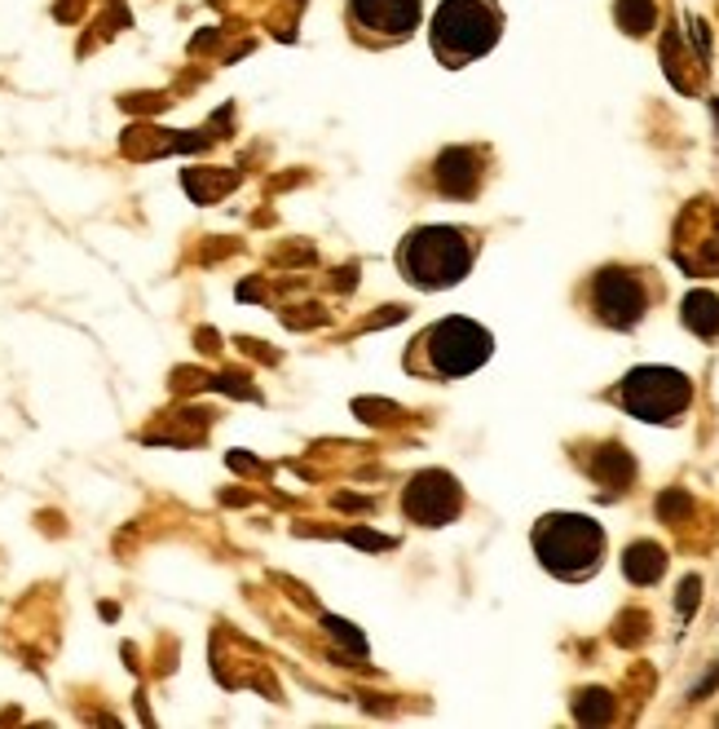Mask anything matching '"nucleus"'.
Listing matches in <instances>:
<instances>
[{"instance_id":"nucleus-9","label":"nucleus","mask_w":719,"mask_h":729,"mask_svg":"<svg viewBox=\"0 0 719 729\" xmlns=\"http://www.w3.org/2000/svg\"><path fill=\"white\" fill-rule=\"evenodd\" d=\"M482 177H486L482 151H472V146H450V151H441L437 164H433V181H437V190L450 195V199H472L476 190H482Z\"/></svg>"},{"instance_id":"nucleus-3","label":"nucleus","mask_w":719,"mask_h":729,"mask_svg":"<svg viewBox=\"0 0 719 729\" xmlns=\"http://www.w3.org/2000/svg\"><path fill=\"white\" fill-rule=\"evenodd\" d=\"M534 553L543 562V571H552L556 579H591L596 571L605 566V531L601 522H591V517L582 513H547L539 517V527H534Z\"/></svg>"},{"instance_id":"nucleus-13","label":"nucleus","mask_w":719,"mask_h":729,"mask_svg":"<svg viewBox=\"0 0 719 729\" xmlns=\"http://www.w3.org/2000/svg\"><path fill=\"white\" fill-rule=\"evenodd\" d=\"M614 19H618V27H623L627 36H645V32L658 23V5H653V0H618Z\"/></svg>"},{"instance_id":"nucleus-7","label":"nucleus","mask_w":719,"mask_h":729,"mask_svg":"<svg viewBox=\"0 0 719 729\" xmlns=\"http://www.w3.org/2000/svg\"><path fill=\"white\" fill-rule=\"evenodd\" d=\"M402 513L415 527H446L463 513V486L446 473V469H424L406 482L402 495Z\"/></svg>"},{"instance_id":"nucleus-15","label":"nucleus","mask_w":719,"mask_h":729,"mask_svg":"<svg viewBox=\"0 0 719 729\" xmlns=\"http://www.w3.org/2000/svg\"><path fill=\"white\" fill-rule=\"evenodd\" d=\"M697 588H702L697 579H684V584H680V610H684V614L697 605Z\"/></svg>"},{"instance_id":"nucleus-8","label":"nucleus","mask_w":719,"mask_h":729,"mask_svg":"<svg viewBox=\"0 0 719 729\" xmlns=\"http://www.w3.org/2000/svg\"><path fill=\"white\" fill-rule=\"evenodd\" d=\"M349 23L363 45H398L420 27V0H349Z\"/></svg>"},{"instance_id":"nucleus-12","label":"nucleus","mask_w":719,"mask_h":729,"mask_svg":"<svg viewBox=\"0 0 719 729\" xmlns=\"http://www.w3.org/2000/svg\"><path fill=\"white\" fill-rule=\"evenodd\" d=\"M591 473H596V478H601V482H605L610 491H627V482H632L636 465H632V456H627L623 447H605L601 456H596Z\"/></svg>"},{"instance_id":"nucleus-10","label":"nucleus","mask_w":719,"mask_h":729,"mask_svg":"<svg viewBox=\"0 0 719 729\" xmlns=\"http://www.w3.org/2000/svg\"><path fill=\"white\" fill-rule=\"evenodd\" d=\"M684 328L702 341H715L719 337V296L715 292H688L684 296Z\"/></svg>"},{"instance_id":"nucleus-14","label":"nucleus","mask_w":719,"mask_h":729,"mask_svg":"<svg viewBox=\"0 0 719 729\" xmlns=\"http://www.w3.org/2000/svg\"><path fill=\"white\" fill-rule=\"evenodd\" d=\"M574 712H578V720H610V716H614V703H610L605 690H587V694H578Z\"/></svg>"},{"instance_id":"nucleus-4","label":"nucleus","mask_w":719,"mask_h":729,"mask_svg":"<svg viewBox=\"0 0 719 729\" xmlns=\"http://www.w3.org/2000/svg\"><path fill=\"white\" fill-rule=\"evenodd\" d=\"M504 32V14L495 0H446L433 14V54L446 67H468L472 58H482L495 49Z\"/></svg>"},{"instance_id":"nucleus-6","label":"nucleus","mask_w":719,"mask_h":729,"mask_svg":"<svg viewBox=\"0 0 719 729\" xmlns=\"http://www.w3.org/2000/svg\"><path fill=\"white\" fill-rule=\"evenodd\" d=\"M627 415L649 425H675L693 402V380L675 367H636L623 376V385L610 393Z\"/></svg>"},{"instance_id":"nucleus-11","label":"nucleus","mask_w":719,"mask_h":729,"mask_svg":"<svg viewBox=\"0 0 719 729\" xmlns=\"http://www.w3.org/2000/svg\"><path fill=\"white\" fill-rule=\"evenodd\" d=\"M623 571L632 584H658L662 571H667V553L653 544V540H636L627 553H623Z\"/></svg>"},{"instance_id":"nucleus-2","label":"nucleus","mask_w":719,"mask_h":729,"mask_svg":"<svg viewBox=\"0 0 719 729\" xmlns=\"http://www.w3.org/2000/svg\"><path fill=\"white\" fill-rule=\"evenodd\" d=\"M495 354V337L472 319H441L424 328L406 350V372L428 380H459L472 376Z\"/></svg>"},{"instance_id":"nucleus-5","label":"nucleus","mask_w":719,"mask_h":729,"mask_svg":"<svg viewBox=\"0 0 719 729\" xmlns=\"http://www.w3.org/2000/svg\"><path fill=\"white\" fill-rule=\"evenodd\" d=\"M658 301V283L649 270H632V266H605L596 270L587 283V305L591 315L605 328L632 332L636 324H645L649 305Z\"/></svg>"},{"instance_id":"nucleus-1","label":"nucleus","mask_w":719,"mask_h":729,"mask_svg":"<svg viewBox=\"0 0 719 729\" xmlns=\"http://www.w3.org/2000/svg\"><path fill=\"white\" fill-rule=\"evenodd\" d=\"M472 261H476V239L472 231L459 226H415L398 248V270L420 292H441L463 283Z\"/></svg>"}]
</instances>
